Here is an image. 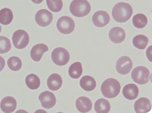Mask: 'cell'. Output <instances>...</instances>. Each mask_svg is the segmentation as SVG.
Segmentation results:
<instances>
[{
  "label": "cell",
  "instance_id": "obj_3",
  "mask_svg": "<svg viewBox=\"0 0 152 113\" xmlns=\"http://www.w3.org/2000/svg\"><path fill=\"white\" fill-rule=\"evenodd\" d=\"M70 11L76 17H84L90 12L91 5L87 0H73L70 4Z\"/></svg>",
  "mask_w": 152,
  "mask_h": 113
},
{
  "label": "cell",
  "instance_id": "obj_4",
  "mask_svg": "<svg viewBox=\"0 0 152 113\" xmlns=\"http://www.w3.org/2000/svg\"><path fill=\"white\" fill-rule=\"evenodd\" d=\"M151 73L145 67L139 66L133 69L131 76L134 82L140 85H145L149 82Z\"/></svg>",
  "mask_w": 152,
  "mask_h": 113
},
{
  "label": "cell",
  "instance_id": "obj_23",
  "mask_svg": "<svg viewBox=\"0 0 152 113\" xmlns=\"http://www.w3.org/2000/svg\"><path fill=\"white\" fill-rule=\"evenodd\" d=\"M83 73L82 64L80 62H76L72 64L69 70V76L73 79L79 78Z\"/></svg>",
  "mask_w": 152,
  "mask_h": 113
},
{
  "label": "cell",
  "instance_id": "obj_8",
  "mask_svg": "<svg viewBox=\"0 0 152 113\" xmlns=\"http://www.w3.org/2000/svg\"><path fill=\"white\" fill-rule=\"evenodd\" d=\"M132 67V61L128 56L120 57L116 63V70L117 72L121 75H126L129 74L131 72Z\"/></svg>",
  "mask_w": 152,
  "mask_h": 113
},
{
  "label": "cell",
  "instance_id": "obj_18",
  "mask_svg": "<svg viewBox=\"0 0 152 113\" xmlns=\"http://www.w3.org/2000/svg\"><path fill=\"white\" fill-rule=\"evenodd\" d=\"M62 78L61 76L57 74H53L48 79L47 85L49 89L56 91L58 90L62 85Z\"/></svg>",
  "mask_w": 152,
  "mask_h": 113
},
{
  "label": "cell",
  "instance_id": "obj_6",
  "mask_svg": "<svg viewBox=\"0 0 152 113\" xmlns=\"http://www.w3.org/2000/svg\"><path fill=\"white\" fill-rule=\"evenodd\" d=\"M51 56L53 62L58 66L65 65L70 60V54L69 51L63 47H57L55 49L52 51Z\"/></svg>",
  "mask_w": 152,
  "mask_h": 113
},
{
  "label": "cell",
  "instance_id": "obj_10",
  "mask_svg": "<svg viewBox=\"0 0 152 113\" xmlns=\"http://www.w3.org/2000/svg\"><path fill=\"white\" fill-rule=\"evenodd\" d=\"M39 99L42 107L47 109L53 107L56 103V98L55 94L49 91H45L40 93Z\"/></svg>",
  "mask_w": 152,
  "mask_h": 113
},
{
  "label": "cell",
  "instance_id": "obj_12",
  "mask_svg": "<svg viewBox=\"0 0 152 113\" xmlns=\"http://www.w3.org/2000/svg\"><path fill=\"white\" fill-rule=\"evenodd\" d=\"M17 101L11 96H7L2 99L0 107L1 110L5 113H12L17 108Z\"/></svg>",
  "mask_w": 152,
  "mask_h": 113
},
{
  "label": "cell",
  "instance_id": "obj_16",
  "mask_svg": "<svg viewBox=\"0 0 152 113\" xmlns=\"http://www.w3.org/2000/svg\"><path fill=\"white\" fill-rule=\"evenodd\" d=\"M49 48L47 45L45 44H38L34 46L31 50V56L35 61H39L43 54L47 52Z\"/></svg>",
  "mask_w": 152,
  "mask_h": 113
},
{
  "label": "cell",
  "instance_id": "obj_31",
  "mask_svg": "<svg viewBox=\"0 0 152 113\" xmlns=\"http://www.w3.org/2000/svg\"><path fill=\"white\" fill-rule=\"evenodd\" d=\"M1 26H0V33H1Z\"/></svg>",
  "mask_w": 152,
  "mask_h": 113
},
{
  "label": "cell",
  "instance_id": "obj_9",
  "mask_svg": "<svg viewBox=\"0 0 152 113\" xmlns=\"http://www.w3.org/2000/svg\"><path fill=\"white\" fill-rule=\"evenodd\" d=\"M52 20L53 15L47 9H40L36 14L35 21L40 26H48L52 23Z\"/></svg>",
  "mask_w": 152,
  "mask_h": 113
},
{
  "label": "cell",
  "instance_id": "obj_17",
  "mask_svg": "<svg viewBox=\"0 0 152 113\" xmlns=\"http://www.w3.org/2000/svg\"><path fill=\"white\" fill-rule=\"evenodd\" d=\"M139 88L135 84H128L123 89V95L128 100H132L135 99L139 94Z\"/></svg>",
  "mask_w": 152,
  "mask_h": 113
},
{
  "label": "cell",
  "instance_id": "obj_28",
  "mask_svg": "<svg viewBox=\"0 0 152 113\" xmlns=\"http://www.w3.org/2000/svg\"><path fill=\"white\" fill-rule=\"evenodd\" d=\"M11 48L10 40L6 37L0 36V54L8 53Z\"/></svg>",
  "mask_w": 152,
  "mask_h": 113
},
{
  "label": "cell",
  "instance_id": "obj_2",
  "mask_svg": "<svg viewBox=\"0 0 152 113\" xmlns=\"http://www.w3.org/2000/svg\"><path fill=\"white\" fill-rule=\"evenodd\" d=\"M101 92L103 96L108 99L116 97L121 91V84L114 78L106 79L101 85Z\"/></svg>",
  "mask_w": 152,
  "mask_h": 113
},
{
  "label": "cell",
  "instance_id": "obj_32",
  "mask_svg": "<svg viewBox=\"0 0 152 113\" xmlns=\"http://www.w3.org/2000/svg\"><path fill=\"white\" fill-rule=\"evenodd\" d=\"M127 1H128V0H127Z\"/></svg>",
  "mask_w": 152,
  "mask_h": 113
},
{
  "label": "cell",
  "instance_id": "obj_15",
  "mask_svg": "<svg viewBox=\"0 0 152 113\" xmlns=\"http://www.w3.org/2000/svg\"><path fill=\"white\" fill-rule=\"evenodd\" d=\"M126 38L124 30L120 27H114L109 32V38L114 43H121L123 42Z\"/></svg>",
  "mask_w": 152,
  "mask_h": 113
},
{
  "label": "cell",
  "instance_id": "obj_24",
  "mask_svg": "<svg viewBox=\"0 0 152 113\" xmlns=\"http://www.w3.org/2000/svg\"><path fill=\"white\" fill-rule=\"evenodd\" d=\"M132 41L135 47L140 50H144L148 44L149 38L145 35H139L134 37Z\"/></svg>",
  "mask_w": 152,
  "mask_h": 113
},
{
  "label": "cell",
  "instance_id": "obj_1",
  "mask_svg": "<svg viewBox=\"0 0 152 113\" xmlns=\"http://www.w3.org/2000/svg\"><path fill=\"white\" fill-rule=\"evenodd\" d=\"M133 14L132 6L126 2L117 3L113 9L112 15L115 21L119 23H124L131 18Z\"/></svg>",
  "mask_w": 152,
  "mask_h": 113
},
{
  "label": "cell",
  "instance_id": "obj_27",
  "mask_svg": "<svg viewBox=\"0 0 152 113\" xmlns=\"http://www.w3.org/2000/svg\"><path fill=\"white\" fill-rule=\"evenodd\" d=\"M46 4L49 9L54 12H58L63 8L62 0H46Z\"/></svg>",
  "mask_w": 152,
  "mask_h": 113
},
{
  "label": "cell",
  "instance_id": "obj_14",
  "mask_svg": "<svg viewBox=\"0 0 152 113\" xmlns=\"http://www.w3.org/2000/svg\"><path fill=\"white\" fill-rule=\"evenodd\" d=\"M76 106L78 111L81 113H87L93 107V103L91 100L84 96L78 97L76 102Z\"/></svg>",
  "mask_w": 152,
  "mask_h": 113
},
{
  "label": "cell",
  "instance_id": "obj_25",
  "mask_svg": "<svg viewBox=\"0 0 152 113\" xmlns=\"http://www.w3.org/2000/svg\"><path fill=\"white\" fill-rule=\"evenodd\" d=\"M133 25L137 29L145 28L148 23V19L145 15L143 14H136L133 18Z\"/></svg>",
  "mask_w": 152,
  "mask_h": 113
},
{
  "label": "cell",
  "instance_id": "obj_30",
  "mask_svg": "<svg viewBox=\"0 0 152 113\" xmlns=\"http://www.w3.org/2000/svg\"><path fill=\"white\" fill-rule=\"evenodd\" d=\"M43 0H32V1L34 3V4H40Z\"/></svg>",
  "mask_w": 152,
  "mask_h": 113
},
{
  "label": "cell",
  "instance_id": "obj_5",
  "mask_svg": "<svg viewBox=\"0 0 152 113\" xmlns=\"http://www.w3.org/2000/svg\"><path fill=\"white\" fill-rule=\"evenodd\" d=\"M57 28L60 33L69 35L74 31L75 23L72 18L67 16H63L58 19Z\"/></svg>",
  "mask_w": 152,
  "mask_h": 113
},
{
  "label": "cell",
  "instance_id": "obj_20",
  "mask_svg": "<svg viewBox=\"0 0 152 113\" xmlns=\"http://www.w3.org/2000/svg\"><path fill=\"white\" fill-rule=\"evenodd\" d=\"M94 109L97 113H108L111 110V104L107 100L99 99L95 101Z\"/></svg>",
  "mask_w": 152,
  "mask_h": 113
},
{
  "label": "cell",
  "instance_id": "obj_29",
  "mask_svg": "<svg viewBox=\"0 0 152 113\" xmlns=\"http://www.w3.org/2000/svg\"><path fill=\"white\" fill-rule=\"evenodd\" d=\"M5 65V62L4 59L2 56H0V72L4 69Z\"/></svg>",
  "mask_w": 152,
  "mask_h": 113
},
{
  "label": "cell",
  "instance_id": "obj_11",
  "mask_svg": "<svg viewBox=\"0 0 152 113\" xmlns=\"http://www.w3.org/2000/svg\"><path fill=\"white\" fill-rule=\"evenodd\" d=\"M110 20L109 14L105 11H98L93 16L92 21L95 26L102 28L107 25Z\"/></svg>",
  "mask_w": 152,
  "mask_h": 113
},
{
  "label": "cell",
  "instance_id": "obj_13",
  "mask_svg": "<svg viewBox=\"0 0 152 113\" xmlns=\"http://www.w3.org/2000/svg\"><path fill=\"white\" fill-rule=\"evenodd\" d=\"M134 107L136 113H148L152 109L151 102L146 97H142L136 101Z\"/></svg>",
  "mask_w": 152,
  "mask_h": 113
},
{
  "label": "cell",
  "instance_id": "obj_21",
  "mask_svg": "<svg viewBox=\"0 0 152 113\" xmlns=\"http://www.w3.org/2000/svg\"><path fill=\"white\" fill-rule=\"evenodd\" d=\"M25 82L27 87L31 90H35L39 88L40 80L39 78L35 74H31L26 77Z\"/></svg>",
  "mask_w": 152,
  "mask_h": 113
},
{
  "label": "cell",
  "instance_id": "obj_7",
  "mask_svg": "<svg viewBox=\"0 0 152 113\" xmlns=\"http://www.w3.org/2000/svg\"><path fill=\"white\" fill-rule=\"evenodd\" d=\"M12 41L14 47L17 49H23L28 44L29 37L26 31L23 30H18L13 34Z\"/></svg>",
  "mask_w": 152,
  "mask_h": 113
},
{
  "label": "cell",
  "instance_id": "obj_22",
  "mask_svg": "<svg viewBox=\"0 0 152 113\" xmlns=\"http://www.w3.org/2000/svg\"><path fill=\"white\" fill-rule=\"evenodd\" d=\"M13 19V13L9 8H3L0 10V23L8 25Z\"/></svg>",
  "mask_w": 152,
  "mask_h": 113
},
{
  "label": "cell",
  "instance_id": "obj_19",
  "mask_svg": "<svg viewBox=\"0 0 152 113\" xmlns=\"http://www.w3.org/2000/svg\"><path fill=\"white\" fill-rule=\"evenodd\" d=\"M80 85L83 89L87 92H90L95 89L96 83L93 77L86 75L83 76L80 79Z\"/></svg>",
  "mask_w": 152,
  "mask_h": 113
},
{
  "label": "cell",
  "instance_id": "obj_26",
  "mask_svg": "<svg viewBox=\"0 0 152 113\" xmlns=\"http://www.w3.org/2000/svg\"><path fill=\"white\" fill-rule=\"evenodd\" d=\"M22 61L19 57L11 56L8 60V65L10 69L13 71H18L22 67Z\"/></svg>",
  "mask_w": 152,
  "mask_h": 113
}]
</instances>
